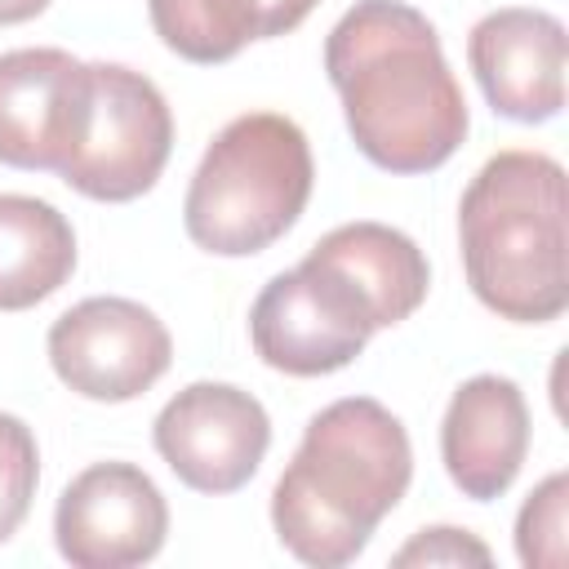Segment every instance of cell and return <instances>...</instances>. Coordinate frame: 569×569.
<instances>
[{
    "instance_id": "cell-2",
    "label": "cell",
    "mask_w": 569,
    "mask_h": 569,
    "mask_svg": "<svg viewBox=\"0 0 569 569\" xmlns=\"http://www.w3.org/2000/svg\"><path fill=\"white\" fill-rule=\"evenodd\" d=\"M409 480L413 449L405 422L369 396L333 400L307 422L293 462L271 489L276 538L302 565H351Z\"/></svg>"
},
{
    "instance_id": "cell-14",
    "label": "cell",
    "mask_w": 569,
    "mask_h": 569,
    "mask_svg": "<svg viewBox=\"0 0 569 569\" xmlns=\"http://www.w3.org/2000/svg\"><path fill=\"white\" fill-rule=\"evenodd\" d=\"M320 0H147L151 27L187 62L213 67L236 58L249 40L293 31Z\"/></svg>"
},
{
    "instance_id": "cell-10",
    "label": "cell",
    "mask_w": 569,
    "mask_h": 569,
    "mask_svg": "<svg viewBox=\"0 0 569 569\" xmlns=\"http://www.w3.org/2000/svg\"><path fill=\"white\" fill-rule=\"evenodd\" d=\"M89 62L67 49L0 53V164L58 173L84 129Z\"/></svg>"
},
{
    "instance_id": "cell-12",
    "label": "cell",
    "mask_w": 569,
    "mask_h": 569,
    "mask_svg": "<svg viewBox=\"0 0 569 569\" xmlns=\"http://www.w3.org/2000/svg\"><path fill=\"white\" fill-rule=\"evenodd\" d=\"M529 453V405L511 378L476 373L467 378L440 422V458L449 480L489 502L511 489Z\"/></svg>"
},
{
    "instance_id": "cell-11",
    "label": "cell",
    "mask_w": 569,
    "mask_h": 569,
    "mask_svg": "<svg viewBox=\"0 0 569 569\" xmlns=\"http://www.w3.org/2000/svg\"><path fill=\"white\" fill-rule=\"evenodd\" d=\"M467 62L489 107L542 124L565 107V27L547 9H493L467 36Z\"/></svg>"
},
{
    "instance_id": "cell-15",
    "label": "cell",
    "mask_w": 569,
    "mask_h": 569,
    "mask_svg": "<svg viewBox=\"0 0 569 569\" xmlns=\"http://www.w3.org/2000/svg\"><path fill=\"white\" fill-rule=\"evenodd\" d=\"M76 271L71 222L36 196L0 191V311H27Z\"/></svg>"
},
{
    "instance_id": "cell-9",
    "label": "cell",
    "mask_w": 569,
    "mask_h": 569,
    "mask_svg": "<svg viewBox=\"0 0 569 569\" xmlns=\"http://www.w3.org/2000/svg\"><path fill=\"white\" fill-rule=\"evenodd\" d=\"M169 533V507L156 480L133 462H93L58 498L53 538L76 569L147 565Z\"/></svg>"
},
{
    "instance_id": "cell-6",
    "label": "cell",
    "mask_w": 569,
    "mask_h": 569,
    "mask_svg": "<svg viewBox=\"0 0 569 569\" xmlns=\"http://www.w3.org/2000/svg\"><path fill=\"white\" fill-rule=\"evenodd\" d=\"M373 333L378 325L356 289L311 258H302L293 271L271 276L249 311L253 351L262 356V365L293 378L347 369Z\"/></svg>"
},
{
    "instance_id": "cell-8",
    "label": "cell",
    "mask_w": 569,
    "mask_h": 569,
    "mask_svg": "<svg viewBox=\"0 0 569 569\" xmlns=\"http://www.w3.org/2000/svg\"><path fill=\"white\" fill-rule=\"evenodd\" d=\"M271 445L267 409L231 382H191L156 413V453L196 493H236Z\"/></svg>"
},
{
    "instance_id": "cell-7",
    "label": "cell",
    "mask_w": 569,
    "mask_h": 569,
    "mask_svg": "<svg viewBox=\"0 0 569 569\" xmlns=\"http://www.w3.org/2000/svg\"><path fill=\"white\" fill-rule=\"evenodd\" d=\"M169 360V329L133 298H84L49 329V365L84 400H133L164 378Z\"/></svg>"
},
{
    "instance_id": "cell-18",
    "label": "cell",
    "mask_w": 569,
    "mask_h": 569,
    "mask_svg": "<svg viewBox=\"0 0 569 569\" xmlns=\"http://www.w3.org/2000/svg\"><path fill=\"white\" fill-rule=\"evenodd\" d=\"M489 560H493L489 547L453 525L422 529L396 551V565H489Z\"/></svg>"
},
{
    "instance_id": "cell-17",
    "label": "cell",
    "mask_w": 569,
    "mask_h": 569,
    "mask_svg": "<svg viewBox=\"0 0 569 569\" xmlns=\"http://www.w3.org/2000/svg\"><path fill=\"white\" fill-rule=\"evenodd\" d=\"M40 480V449L22 418L0 413V542L18 533Z\"/></svg>"
},
{
    "instance_id": "cell-5",
    "label": "cell",
    "mask_w": 569,
    "mask_h": 569,
    "mask_svg": "<svg viewBox=\"0 0 569 569\" xmlns=\"http://www.w3.org/2000/svg\"><path fill=\"white\" fill-rule=\"evenodd\" d=\"M173 151V111L164 93L133 67L89 62V111L71 160L58 178L107 204L138 200L156 187Z\"/></svg>"
},
{
    "instance_id": "cell-13",
    "label": "cell",
    "mask_w": 569,
    "mask_h": 569,
    "mask_svg": "<svg viewBox=\"0 0 569 569\" xmlns=\"http://www.w3.org/2000/svg\"><path fill=\"white\" fill-rule=\"evenodd\" d=\"M307 258L342 276L356 289V298L369 307L378 329L409 320L431 284L422 249L387 222H342L329 236H320Z\"/></svg>"
},
{
    "instance_id": "cell-16",
    "label": "cell",
    "mask_w": 569,
    "mask_h": 569,
    "mask_svg": "<svg viewBox=\"0 0 569 569\" xmlns=\"http://www.w3.org/2000/svg\"><path fill=\"white\" fill-rule=\"evenodd\" d=\"M516 551L529 569H560L569 560V476H547L520 507Z\"/></svg>"
},
{
    "instance_id": "cell-4",
    "label": "cell",
    "mask_w": 569,
    "mask_h": 569,
    "mask_svg": "<svg viewBox=\"0 0 569 569\" xmlns=\"http://www.w3.org/2000/svg\"><path fill=\"white\" fill-rule=\"evenodd\" d=\"M311 182V147L289 116H236L191 173L182 204L187 236L218 258L262 253L302 218Z\"/></svg>"
},
{
    "instance_id": "cell-19",
    "label": "cell",
    "mask_w": 569,
    "mask_h": 569,
    "mask_svg": "<svg viewBox=\"0 0 569 569\" xmlns=\"http://www.w3.org/2000/svg\"><path fill=\"white\" fill-rule=\"evenodd\" d=\"M49 0H0V27H13V22H27L36 13H44Z\"/></svg>"
},
{
    "instance_id": "cell-3",
    "label": "cell",
    "mask_w": 569,
    "mask_h": 569,
    "mask_svg": "<svg viewBox=\"0 0 569 569\" xmlns=\"http://www.w3.org/2000/svg\"><path fill=\"white\" fill-rule=\"evenodd\" d=\"M471 293L502 320L547 325L569 307L565 169L542 151H498L458 204Z\"/></svg>"
},
{
    "instance_id": "cell-1",
    "label": "cell",
    "mask_w": 569,
    "mask_h": 569,
    "mask_svg": "<svg viewBox=\"0 0 569 569\" xmlns=\"http://www.w3.org/2000/svg\"><path fill=\"white\" fill-rule=\"evenodd\" d=\"M325 71L360 156L387 173H431L467 138V102L436 27L400 0H356L325 40Z\"/></svg>"
}]
</instances>
